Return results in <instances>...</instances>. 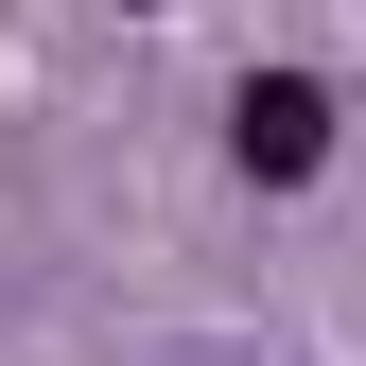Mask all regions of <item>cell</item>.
Wrapping results in <instances>:
<instances>
[{
  "label": "cell",
  "mask_w": 366,
  "mask_h": 366,
  "mask_svg": "<svg viewBox=\"0 0 366 366\" xmlns=\"http://www.w3.org/2000/svg\"><path fill=\"white\" fill-rule=\"evenodd\" d=\"M227 157H244L262 192H297V174L332 157V87H314V70H244V105H227Z\"/></svg>",
  "instance_id": "6da1fadb"
}]
</instances>
